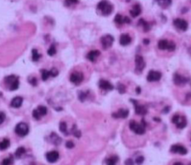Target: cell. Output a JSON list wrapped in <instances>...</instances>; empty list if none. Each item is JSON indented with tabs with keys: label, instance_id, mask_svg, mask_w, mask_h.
Here are the masks:
<instances>
[{
	"label": "cell",
	"instance_id": "46",
	"mask_svg": "<svg viewBox=\"0 0 191 165\" xmlns=\"http://www.w3.org/2000/svg\"><path fill=\"white\" fill-rule=\"evenodd\" d=\"M124 23H126V24H130V23H131L130 18H128V16L124 17Z\"/></svg>",
	"mask_w": 191,
	"mask_h": 165
},
{
	"label": "cell",
	"instance_id": "29",
	"mask_svg": "<svg viewBox=\"0 0 191 165\" xmlns=\"http://www.w3.org/2000/svg\"><path fill=\"white\" fill-rule=\"evenodd\" d=\"M60 131L62 133H64L66 136H67V125L66 122H60Z\"/></svg>",
	"mask_w": 191,
	"mask_h": 165
},
{
	"label": "cell",
	"instance_id": "36",
	"mask_svg": "<svg viewBox=\"0 0 191 165\" xmlns=\"http://www.w3.org/2000/svg\"><path fill=\"white\" fill-rule=\"evenodd\" d=\"M117 90H118V92H119L120 93L123 94V93H125V92H126V87H125V86H124L123 84L118 83Z\"/></svg>",
	"mask_w": 191,
	"mask_h": 165
},
{
	"label": "cell",
	"instance_id": "6",
	"mask_svg": "<svg viewBox=\"0 0 191 165\" xmlns=\"http://www.w3.org/2000/svg\"><path fill=\"white\" fill-rule=\"evenodd\" d=\"M173 83L176 86H184L186 85L188 82H190V77H186L180 75L178 73H175L173 75Z\"/></svg>",
	"mask_w": 191,
	"mask_h": 165
},
{
	"label": "cell",
	"instance_id": "14",
	"mask_svg": "<svg viewBox=\"0 0 191 165\" xmlns=\"http://www.w3.org/2000/svg\"><path fill=\"white\" fill-rule=\"evenodd\" d=\"M129 114V111L124 109H120L117 112H115L112 114V117L115 119H126Z\"/></svg>",
	"mask_w": 191,
	"mask_h": 165
},
{
	"label": "cell",
	"instance_id": "20",
	"mask_svg": "<svg viewBox=\"0 0 191 165\" xmlns=\"http://www.w3.org/2000/svg\"><path fill=\"white\" fill-rule=\"evenodd\" d=\"M187 125V120L184 116H180L179 120L178 121V123L176 124V126L178 129H184Z\"/></svg>",
	"mask_w": 191,
	"mask_h": 165
},
{
	"label": "cell",
	"instance_id": "49",
	"mask_svg": "<svg viewBox=\"0 0 191 165\" xmlns=\"http://www.w3.org/2000/svg\"><path fill=\"white\" fill-rule=\"evenodd\" d=\"M150 43V42L149 39H144V40H143V43L145 44V45H149Z\"/></svg>",
	"mask_w": 191,
	"mask_h": 165
},
{
	"label": "cell",
	"instance_id": "45",
	"mask_svg": "<svg viewBox=\"0 0 191 165\" xmlns=\"http://www.w3.org/2000/svg\"><path fill=\"white\" fill-rule=\"evenodd\" d=\"M29 82L31 83L32 86H37V83H38L37 82V79H36V78H32V80L29 81Z\"/></svg>",
	"mask_w": 191,
	"mask_h": 165
},
{
	"label": "cell",
	"instance_id": "43",
	"mask_svg": "<svg viewBox=\"0 0 191 165\" xmlns=\"http://www.w3.org/2000/svg\"><path fill=\"white\" fill-rule=\"evenodd\" d=\"M66 147L67 148H73L74 147H75V145H74V143L72 142V141H68L66 144Z\"/></svg>",
	"mask_w": 191,
	"mask_h": 165
},
{
	"label": "cell",
	"instance_id": "54",
	"mask_svg": "<svg viewBox=\"0 0 191 165\" xmlns=\"http://www.w3.org/2000/svg\"><path fill=\"white\" fill-rule=\"evenodd\" d=\"M190 165H191V164H190Z\"/></svg>",
	"mask_w": 191,
	"mask_h": 165
},
{
	"label": "cell",
	"instance_id": "12",
	"mask_svg": "<svg viewBox=\"0 0 191 165\" xmlns=\"http://www.w3.org/2000/svg\"><path fill=\"white\" fill-rule=\"evenodd\" d=\"M70 81L75 85H79L83 81V74L82 72H74L70 76Z\"/></svg>",
	"mask_w": 191,
	"mask_h": 165
},
{
	"label": "cell",
	"instance_id": "41",
	"mask_svg": "<svg viewBox=\"0 0 191 165\" xmlns=\"http://www.w3.org/2000/svg\"><path fill=\"white\" fill-rule=\"evenodd\" d=\"M6 115L4 112H0V125H2L4 123V121L5 120Z\"/></svg>",
	"mask_w": 191,
	"mask_h": 165
},
{
	"label": "cell",
	"instance_id": "31",
	"mask_svg": "<svg viewBox=\"0 0 191 165\" xmlns=\"http://www.w3.org/2000/svg\"><path fill=\"white\" fill-rule=\"evenodd\" d=\"M13 162H14L13 157H12V156H10L9 158H4V159L3 160L1 165H13Z\"/></svg>",
	"mask_w": 191,
	"mask_h": 165
},
{
	"label": "cell",
	"instance_id": "16",
	"mask_svg": "<svg viewBox=\"0 0 191 165\" xmlns=\"http://www.w3.org/2000/svg\"><path fill=\"white\" fill-rule=\"evenodd\" d=\"M141 11H142V9H141L140 4H135L133 6V9H132L129 12L131 16L135 18V17L139 16V15H140Z\"/></svg>",
	"mask_w": 191,
	"mask_h": 165
},
{
	"label": "cell",
	"instance_id": "52",
	"mask_svg": "<svg viewBox=\"0 0 191 165\" xmlns=\"http://www.w3.org/2000/svg\"><path fill=\"white\" fill-rule=\"evenodd\" d=\"M154 120H155V121H157V122H161V120H160L159 118H156V117L154 118Z\"/></svg>",
	"mask_w": 191,
	"mask_h": 165
},
{
	"label": "cell",
	"instance_id": "50",
	"mask_svg": "<svg viewBox=\"0 0 191 165\" xmlns=\"http://www.w3.org/2000/svg\"><path fill=\"white\" fill-rule=\"evenodd\" d=\"M140 92H141V88L139 87H138L136 88V93L140 94Z\"/></svg>",
	"mask_w": 191,
	"mask_h": 165
},
{
	"label": "cell",
	"instance_id": "32",
	"mask_svg": "<svg viewBox=\"0 0 191 165\" xmlns=\"http://www.w3.org/2000/svg\"><path fill=\"white\" fill-rule=\"evenodd\" d=\"M41 75H42L43 81H47V79L50 76V71H49L47 70H41Z\"/></svg>",
	"mask_w": 191,
	"mask_h": 165
},
{
	"label": "cell",
	"instance_id": "19",
	"mask_svg": "<svg viewBox=\"0 0 191 165\" xmlns=\"http://www.w3.org/2000/svg\"><path fill=\"white\" fill-rule=\"evenodd\" d=\"M23 103V98L21 97H15L14 98L12 99L11 103H10V106L12 108H15V109H18L20 108Z\"/></svg>",
	"mask_w": 191,
	"mask_h": 165
},
{
	"label": "cell",
	"instance_id": "21",
	"mask_svg": "<svg viewBox=\"0 0 191 165\" xmlns=\"http://www.w3.org/2000/svg\"><path fill=\"white\" fill-rule=\"evenodd\" d=\"M169 42L166 39H162L158 42V48L161 50L167 49Z\"/></svg>",
	"mask_w": 191,
	"mask_h": 165
},
{
	"label": "cell",
	"instance_id": "10",
	"mask_svg": "<svg viewBox=\"0 0 191 165\" xmlns=\"http://www.w3.org/2000/svg\"><path fill=\"white\" fill-rule=\"evenodd\" d=\"M173 25L177 29H178L182 32H186L188 30L189 27V24L188 22L186 21L185 20H183V19H179V18H177L173 21Z\"/></svg>",
	"mask_w": 191,
	"mask_h": 165
},
{
	"label": "cell",
	"instance_id": "13",
	"mask_svg": "<svg viewBox=\"0 0 191 165\" xmlns=\"http://www.w3.org/2000/svg\"><path fill=\"white\" fill-rule=\"evenodd\" d=\"M59 158H60V154L56 151H51V152L46 154L47 161L49 163H51V164H54V163L57 162V160L59 159Z\"/></svg>",
	"mask_w": 191,
	"mask_h": 165
},
{
	"label": "cell",
	"instance_id": "8",
	"mask_svg": "<svg viewBox=\"0 0 191 165\" xmlns=\"http://www.w3.org/2000/svg\"><path fill=\"white\" fill-rule=\"evenodd\" d=\"M145 61L141 55H136L135 57V71L142 72L145 68Z\"/></svg>",
	"mask_w": 191,
	"mask_h": 165
},
{
	"label": "cell",
	"instance_id": "44",
	"mask_svg": "<svg viewBox=\"0 0 191 165\" xmlns=\"http://www.w3.org/2000/svg\"><path fill=\"white\" fill-rule=\"evenodd\" d=\"M125 165H134V162L131 158H128L125 161Z\"/></svg>",
	"mask_w": 191,
	"mask_h": 165
},
{
	"label": "cell",
	"instance_id": "48",
	"mask_svg": "<svg viewBox=\"0 0 191 165\" xmlns=\"http://www.w3.org/2000/svg\"><path fill=\"white\" fill-rule=\"evenodd\" d=\"M74 136H76V137L79 138L81 136V131H75L74 132Z\"/></svg>",
	"mask_w": 191,
	"mask_h": 165
},
{
	"label": "cell",
	"instance_id": "38",
	"mask_svg": "<svg viewBox=\"0 0 191 165\" xmlns=\"http://www.w3.org/2000/svg\"><path fill=\"white\" fill-rule=\"evenodd\" d=\"M144 161H145V158H144L143 156H139V157L136 158L135 163H136V164L137 165H141L144 163Z\"/></svg>",
	"mask_w": 191,
	"mask_h": 165
},
{
	"label": "cell",
	"instance_id": "5",
	"mask_svg": "<svg viewBox=\"0 0 191 165\" xmlns=\"http://www.w3.org/2000/svg\"><path fill=\"white\" fill-rule=\"evenodd\" d=\"M100 43H101L103 49L106 50L112 47L113 43H114V37L110 34H106L100 38Z\"/></svg>",
	"mask_w": 191,
	"mask_h": 165
},
{
	"label": "cell",
	"instance_id": "15",
	"mask_svg": "<svg viewBox=\"0 0 191 165\" xmlns=\"http://www.w3.org/2000/svg\"><path fill=\"white\" fill-rule=\"evenodd\" d=\"M99 87L102 90H105V91H112L114 89V86L108 81L100 80L99 81Z\"/></svg>",
	"mask_w": 191,
	"mask_h": 165
},
{
	"label": "cell",
	"instance_id": "47",
	"mask_svg": "<svg viewBox=\"0 0 191 165\" xmlns=\"http://www.w3.org/2000/svg\"><path fill=\"white\" fill-rule=\"evenodd\" d=\"M170 109H171V108H170L169 106H167V107H166V108H165V109L162 110L163 114H167V113L169 112V110H170Z\"/></svg>",
	"mask_w": 191,
	"mask_h": 165
},
{
	"label": "cell",
	"instance_id": "53",
	"mask_svg": "<svg viewBox=\"0 0 191 165\" xmlns=\"http://www.w3.org/2000/svg\"><path fill=\"white\" fill-rule=\"evenodd\" d=\"M1 96H2V93H1V92H0V97H1Z\"/></svg>",
	"mask_w": 191,
	"mask_h": 165
},
{
	"label": "cell",
	"instance_id": "17",
	"mask_svg": "<svg viewBox=\"0 0 191 165\" xmlns=\"http://www.w3.org/2000/svg\"><path fill=\"white\" fill-rule=\"evenodd\" d=\"M100 55V52L99 50H92L87 54V59L91 62H95L97 58Z\"/></svg>",
	"mask_w": 191,
	"mask_h": 165
},
{
	"label": "cell",
	"instance_id": "33",
	"mask_svg": "<svg viewBox=\"0 0 191 165\" xmlns=\"http://www.w3.org/2000/svg\"><path fill=\"white\" fill-rule=\"evenodd\" d=\"M48 54L49 55V56H54V55L56 54V48H55V44H52L51 45V47L48 49Z\"/></svg>",
	"mask_w": 191,
	"mask_h": 165
},
{
	"label": "cell",
	"instance_id": "22",
	"mask_svg": "<svg viewBox=\"0 0 191 165\" xmlns=\"http://www.w3.org/2000/svg\"><path fill=\"white\" fill-rule=\"evenodd\" d=\"M139 25H141L143 28H144V31L145 32H148L150 29H151V26H150V24L149 22L145 21L144 19H140L139 21Z\"/></svg>",
	"mask_w": 191,
	"mask_h": 165
},
{
	"label": "cell",
	"instance_id": "40",
	"mask_svg": "<svg viewBox=\"0 0 191 165\" xmlns=\"http://www.w3.org/2000/svg\"><path fill=\"white\" fill-rule=\"evenodd\" d=\"M50 71V76L52 77H55L58 76V74H59V72H58V70H57V69H55V68H53L51 70H49Z\"/></svg>",
	"mask_w": 191,
	"mask_h": 165
},
{
	"label": "cell",
	"instance_id": "28",
	"mask_svg": "<svg viewBox=\"0 0 191 165\" xmlns=\"http://www.w3.org/2000/svg\"><path fill=\"white\" fill-rule=\"evenodd\" d=\"M114 21L116 22L117 24H118V25H122V24H124V17L122 16V15L117 14V15L115 16Z\"/></svg>",
	"mask_w": 191,
	"mask_h": 165
},
{
	"label": "cell",
	"instance_id": "25",
	"mask_svg": "<svg viewBox=\"0 0 191 165\" xmlns=\"http://www.w3.org/2000/svg\"><path fill=\"white\" fill-rule=\"evenodd\" d=\"M26 153V149L24 148L23 147H20L16 149L15 153V156L16 158H21L24 154Z\"/></svg>",
	"mask_w": 191,
	"mask_h": 165
},
{
	"label": "cell",
	"instance_id": "9",
	"mask_svg": "<svg viewBox=\"0 0 191 165\" xmlns=\"http://www.w3.org/2000/svg\"><path fill=\"white\" fill-rule=\"evenodd\" d=\"M162 77V74L160 71L156 70H150L147 75V81L149 82H155L159 81Z\"/></svg>",
	"mask_w": 191,
	"mask_h": 165
},
{
	"label": "cell",
	"instance_id": "37",
	"mask_svg": "<svg viewBox=\"0 0 191 165\" xmlns=\"http://www.w3.org/2000/svg\"><path fill=\"white\" fill-rule=\"evenodd\" d=\"M78 98L81 102H84L85 99H86V98H87V93H85V92H79Z\"/></svg>",
	"mask_w": 191,
	"mask_h": 165
},
{
	"label": "cell",
	"instance_id": "39",
	"mask_svg": "<svg viewBox=\"0 0 191 165\" xmlns=\"http://www.w3.org/2000/svg\"><path fill=\"white\" fill-rule=\"evenodd\" d=\"M32 116H33L34 119L37 120H39L40 118H41V116L39 115V114H38V112L37 111V109L33 110V112H32Z\"/></svg>",
	"mask_w": 191,
	"mask_h": 165
},
{
	"label": "cell",
	"instance_id": "51",
	"mask_svg": "<svg viewBox=\"0 0 191 165\" xmlns=\"http://www.w3.org/2000/svg\"><path fill=\"white\" fill-rule=\"evenodd\" d=\"M173 165H184L182 163H180V162H176L173 164Z\"/></svg>",
	"mask_w": 191,
	"mask_h": 165
},
{
	"label": "cell",
	"instance_id": "4",
	"mask_svg": "<svg viewBox=\"0 0 191 165\" xmlns=\"http://www.w3.org/2000/svg\"><path fill=\"white\" fill-rule=\"evenodd\" d=\"M129 128L132 131H133L135 134H138V135H143L145 133V127L143 126L141 124H139L134 120L130 121Z\"/></svg>",
	"mask_w": 191,
	"mask_h": 165
},
{
	"label": "cell",
	"instance_id": "34",
	"mask_svg": "<svg viewBox=\"0 0 191 165\" xmlns=\"http://www.w3.org/2000/svg\"><path fill=\"white\" fill-rule=\"evenodd\" d=\"M42 55L39 54L38 53V50L37 49H32V60L33 61H38L41 58Z\"/></svg>",
	"mask_w": 191,
	"mask_h": 165
},
{
	"label": "cell",
	"instance_id": "1",
	"mask_svg": "<svg viewBox=\"0 0 191 165\" xmlns=\"http://www.w3.org/2000/svg\"><path fill=\"white\" fill-rule=\"evenodd\" d=\"M97 10L100 11L103 16H109L113 12V5L107 1H101L97 6Z\"/></svg>",
	"mask_w": 191,
	"mask_h": 165
},
{
	"label": "cell",
	"instance_id": "11",
	"mask_svg": "<svg viewBox=\"0 0 191 165\" xmlns=\"http://www.w3.org/2000/svg\"><path fill=\"white\" fill-rule=\"evenodd\" d=\"M170 152L173 153H178L180 155H186L188 153V150L185 147L180 144H174L171 147Z\"/></svg>",
	"mask_w": 191,
	"mask_h": 165
},
{
	"label": "cell",
	"instance_id": "2",
	"mask_svg": "<svg viewBox=\"0 0 191 165\" xmlns=\"http://www.w3.org/2000/svg\"><path fill=\"white\" fill-rule=\"evenodd\" d=\"M4 83L9 87V89L10 91H15V90H17L19 88V85H20L18 77L16 76H14V75L6 76L4 78Z\"/></svg>",
	"mask_w": 191,
	"mask_h": 165
},
{
	"label": "cell",
	"instance_id": "55",
	"mask_svg": "<svg viewBox=\"0 0 191 165\" xmlns=\"http://www.w3.org/2000/svg\"><path fill=\"white\" fill-rule=\"evenodd\" d=\"M190 84H191V81H190Z\"/></svg>",
	"mask_w": 191,
	"mask_h": 165
},
{
	"label": "cell",
	"instance_id": "23",
	"mask_svg": "<svg viewBox=\"0 0 191 165\" xmlns=\"http://www.w3.org/2000/svg\"><path fill=\"white\" fill-rule=\"evenodd\" d=\"M49 138L51 139V142L55 144V145H59L60 143L61 142V139L55 133H52Z\"/></svg>",
	"mask_w": 191,
	"mask_h": 165
},
{
	"label": "cell",
	"instance_id": "24",
	"mask_svg": "<svg viewBox=\"0 0 191 165\" xmlns=\"http://www.w3.org/2000/svg\"><path fill=\"white\" fill-rule=\"evenodd\" d=\"M10 142L9 139H4L2 142H0V150L1 151H4V150H6L10 147Z\"/></svg>",
	"mask_w": 191,
	"mask_h": 165
},
{
	"label": "cell",
	"instance_id": "18",
	"mask_svg": "<svg viewBox=\"0 0 191 165\" xmlns=\"http://www.w3.org/2000/svg\"><path fill=\"white\" fill-rule=\"evenodd\" d=\"M132 42V38L128 34H122L120 37V44L122 46H127Z\"/></svg>",
	"mask_w": 191,
	"mask_h": 165
},
{
	"label": "cell",
	"instance_id": "7",
	"mask_svg": "<svg viewBox=\"0 0 191 165\" xmlns=\"http://www.w3.org/2000/svg\"><path fill=\"white\" fill-rule=\"evenodd\" d=\"M131 102L134 104V110L136 114L141 116L146 115L147 113H148V109H147L146 106L139 104L138 102L136 100H133V99H131Z\"/></svg>",
	"mask_w": 191,
	"mask_h": 165
},
{
	"label": "cell",
	"instance_id": "27",
	"mask_svg": "<svg viewBox=\"0 0 191 165\" xmlns=\"http://www.w3.org/2000/svg\"><path fill=\"white\" fill-rule=\"evenodd\" d=\"M118 162V157L117 156H112L110 158L106 160L107 165H116Z\"/></svg>",
	"mask_w": 191,
	"mask_h": 165
},
{
	"label": "cell",
	"instance_id": "42",
	"mask_svg": "<svg viewBox=\"0 0 191 165\" xmlns=\"http://www.w3.org/2000/svg\"><path fill=\"white\" fill-rule=\"evenodd\" d=\"M179 118H180V115H178V114H174V115L173 116V118H172V122L176 125V124L178 123V120H179Z\"/></svg>",
	"mask_w": 191,
	"mask_h": 165
},
{
	"label": "cell",
	"instance_id": "30",
	"mask_svg": "<svg viewBox=\"0 0 191 165\" xmlns=\"http://www.w3.org/2000/svg\"><path fill=\"white\" fill-rule=\"evenodd\" d=\"M37 111L38 112L39 115L42 117V116L46 115V114H47V108L45 106H38V108L37 109Z\"/></svg>",
	"mask_w": 191,
	"mask_h": 165
},
{
	"label": "cell",
	"instance_id": "35",
	"mask_svg": "<svg viewBox=\"0 0 191 165\" xmlns=\"http://www.w3.org/2000/svg\"><path fill=\"white\" fill-rule=\"evenodd\" d=\"M175 49H176V44H175L174 42H173V41L169 42L167 50H168L169 52H173Z\"/></svg>",
	"mask_w": 191,
	"mask_h": 165
},
{
	"label": "cell",
	"instance_id": "3",
	"mask_svg": "<svg viewBox=\"0 0 191 165\" xmlns=\"http://www.w3.org/2000/svg\"><path fill=\"white\" fill-rule=\"evenodd\" d=\"M15 132L16 133L17 136H19L21 137L26 136L29 133L28 125L24 122H21V123L17 124L15 128Z\"/></svg>",
	"mask_w": 191,
	"mask_h": 165
},
{
	"label": "cell",
	"instance_id": "26",
	"mask_svg": "<svg viewBox=\"0 0 191 165\" xmlns=\"http://www.w3.org/2000/svg\"><path fill=\"white\" fill-rule=\"evenodd\" d=\"M157 4H159V6H161L162 9H167V7L172 4V1L170 0H164V1H162V0H158Z\"/></svg>",
	"mask_w": 191,
	"mask_h": 165
}]
</instances>
